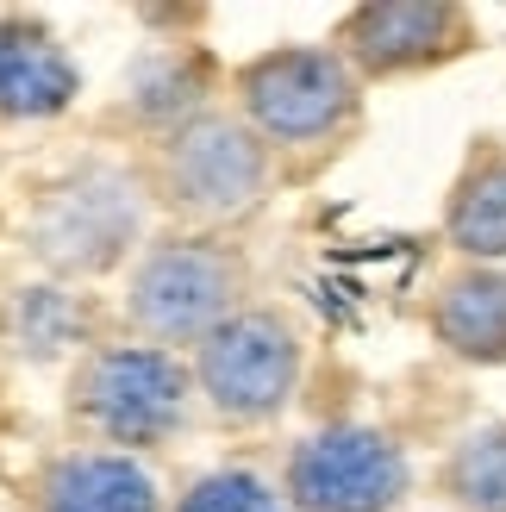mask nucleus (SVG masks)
<instances>
[{"mask_svg":"<svg viewBox=\"0 0 506 512\" xmlns=\"http://www.w3.org/2000/svg\"><path fill=\"white\" fill-rule=\"evenodd\" d=\"M138 219H144V200H138L132 175L107 169V163H88L38 200L32 244L50 269L94 275V269H113L125 256V244L138 238Z\"/></svg>","mask_w":506,"mask_h":512,"instance_id":"obj_1","label":"nucleus"},{"mask_svg":"<svg viewBox=\"0 0 506 512\" xmlns=\"http://www.w3.org/2000/svg\"><path fill=\"white\" fill-rule=\"evenodd\" d=\"M232 300H238V263L207 238H169L132 275V319L150 338L207 344L232 319Z\"/></svg>","mask_w":506,"mask_h":512,"instance_id":"obj_2","label":"nucleus"},{"mask_svg":"<svg viewBox=\"0 0 506 512\" xmlns=\"http://www.w3.org/2000/svg\"><path fill=\"white\" fill-rule=\"evenodd\" d=\"M244 107L263 138L313 144L357 113V75L338 50H269L244 69Z\"/></svg>","mask_w":506,"mask_h":512,"instance_id":"obj_3","label":"nucleus"},{"mask_svg":"<svg viewBox=\"0 0 506 512\" xmlns=\"http://www.w3.org/2000/svg\"><path fill=\"white\" fill-rule=\"evenodd\" d=\"M200 388L225 419H269L294 394L300 338L282 313H232L200 344Z\"/></svg>","mask_w":506,"mask_h":512,"instance_id":"obj_4","label":"nucleus"},{"mask_svg":"<svg viewBox=\"0 0 506 512\" xmlns=\"http://www.w3.org/2000/svg\"><path fill=\"white\" fill-rule=\"evenodd\" d=\"M288 494L300 512H394L407 463L382 431L332 425L288 456Z\"/></svg>","mask_w":506,"mask_h":512,"instance_id":"obj_5","label":"nucleus"},{"mask_svg":"<svg viewBox=\"0 0 506 512\" xmlns=\"http://www.w3.org/2000/svg\"><path fill=\"white\" fill-rule=\"evenodd\" d=\"M182 369L150 344H107L88 356L75 381V406L107 431L113 444H150L182 419Z\"/></svg>","mask_w":506,"mask_h":512,"instance_id":"obj_6","label":"nucleus"},{"mask_svg":"<svg viewBox=\"0 0 506 512\" xmlns=\"http://www.w3.org/2000/svg\"><path fill=\"white\" fill-rule=\"evenodd\" d=\"M163 175H169V194L188 213L232 219L244 207H257V194L269 182V150L238 119H194L175 132Z\"/></svg>","mask_w":506,"mask_h":512,"instance_id":"obj_7","label":"nucleus"},{"mask_svg":"<svg viewBox=\"0 0 506 512\" xmlns=\"http://www.w3.org/2000/svg\"><path fill=\"white\" fill-rule=\"evenodd\" d=\"M463 13L438 0H394V7H357L344 19V50L375 75H400L463 50Z\"/></svg>","mask_w":506,"mask_h":512,"instance_id":"obj_8","label":"nucleus"},{"mask_svg":"<svg viewBox=\"0 0 506 512\" xmlns=\"http://www.w3.org/2000/svg\"><path fill=\"white\" fill-rule=\"evenodd\" d=\"M82 75L69 50L38 19H0V119H50L63 113Z\"/></svg>","mask_w":506,"mask_h":512,"instance_id":"obj_9","label":"nucleus"},{"mask_svg":"<svg viewBox=\"0 0 506 512\" xmlns=\"http://www.w3.org/2000/svg\"><path fill=\"white\" fill-rule=\"evenodd\" d=\"M38 506L44 512H157V481L144 475V463L119 450H82L44 475Z\"/></svg>","mask_w":506,"mask_h":512,"instance_id":"obj_10","label":"nucleus"},{"mask_svg":"<svg viewBox=\"0 0 506 512\" xmlns=\"http://www.w3.org/2000/svg\"><path fill=\"white\" fill-rule=\"evenodd\" d=\"M438 344L463 363H506V275L500 269H463L444 281L432 306Z\"/></svg>","mask_w":506,"mask_h":512,"instance_id":"obj_11","label":"nucleus"},{"mask_svg":"<svg viewBox=\"0 0 506 512\" xmlns=\"http://www.w3.org/2000/svg\"><path fill=\"white\" fill-rule=\"evenodd\" d=\"M444 232L469 256H506V150H482L463 169L457 194H450V213H444Z\"/></svg>","mask_w":506,"mask_h":512,"instance_id":"obj_12","label":"nucleus"},{"mask_svg":"<svg viewBox=\"0 0 506 512\" xmlns=\"http://www.w3.org/2000/svg\"><path fill=\"white\" fill-rule=\"evenodd\" d=\"M444 481L469 512H506V425H488L475 438H463Z\"/></svg>","mask_w":506,"mask_h":512,"instance_id":"obj_13","label":"nucleus"},{"mask_svg":"<svg viewBox=\"0 0 506 512\" xmlns=\"http://www.w3.org/2000/svg\"><path fill=\"white\" fill-rule=\"evenodd\" d=\"M75 331H82V313H75L63 294L32 288V294H19V300H13V338H19V350L50 356V350H63Z\"/></svg>","mask_w":506,"mask_h":512,"instance_id":"obj_14","label":"nucleus"},{"mask_svg":"<svg viewBox=\"0 0 506 512\" xmlns=\"http://www.w3.org/2000/svg\"><path fill=\"white\" fill-rule=\"evenodd\" d=\"M182 512H288L282 494L269 488L263 475H250V469H219L207 481H194Z\"/></svg>","mask_w":506,"mask_h":512,"instance_id":"obj_15","label":"nucleus"},{"mask_svg":"<svg viewBox=\"0 0 506 512\" xmlns=\"http://www.w3.org/2000/svg\"><path fill=\"white\" fill-rule=\"evenodd\" d=\"M200 100V69L194 63H163V82L144 69V82H138V107L144 113H188Z\"/></svg>","mask_w":506,"mask_h":512,"instance_id":"obj_16","label":"nucleus"}]
</instances>
